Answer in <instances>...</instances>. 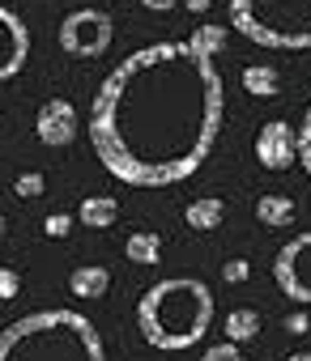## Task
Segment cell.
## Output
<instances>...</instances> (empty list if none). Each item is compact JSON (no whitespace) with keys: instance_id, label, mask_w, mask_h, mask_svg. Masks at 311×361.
Returning a JSON list of instances; mask_svg holds the SVG:
<instances>
[{"instance_id":"obj_18","label":"cell","mask_w":311,"mask_h":361,"mask_svg":"<svg viewBox=\"0 0 311 361\" xmlns=\"http://www.w3.org/2000/svg\"><path fill=\"white\" fill-rule=\"evenodd\" d=\"M298 166L311 178V106L303 111V123H298Z\"/></svg>"},{"instance_id":"obj_25","label":"cell","mask_w":311,"mask_h":361,"mask_svg":"<svg viewBox=\"0 0 311 361\" xmlns=\"http://www.w3.org/2000/svg\"><path fill=\"white\" fill-rule=\"evenodd\" d=\"M184 5H188L192 13H205V9H209V0H184Z\"/></svg>"},{"instance_id":"obj_22","label":"cell","mask_w":311,"mask_h":361,"mask_svg":"<svg viewBox=\"0 0 311 361\" xmlns=\"http://www.w3.org/2000/svg\"><path fill=\"white\" fill-rule=\"evenodd\" d=\"M222 276H226L230 285H239V281L252 276V264H247V259H226V264H222Z\"/></svg>"},{"instance_id":"obj_21","label":"cell","mask_w":311,"mask_h":361,"mask_svg":"<svg viewBox=\"0 0 311 361\" xmlns=\"http://www.w3.org/2000/svg\"><path fill=\"white\" fill-rule=\"evenodd\" d=\"M18 289H22V276H18L13 268H0V302L18 298Z\"/></svg>"},{"instance_id":"obj_8","label":"cell","mask_w":311,"mask_h":361,"mask_svg":"<svg viewBox=\"0 0 311 361\" xmlns=\"http://www.w3.org/2000/svg\"><path fill=\"white\" fill-rule=\"evenodd\" d=\"M35 136L52 149H64L77 140V111L69 98H47L35 115Z\"/></svg>"},{"instance_id":"obj_11","label":"cell","mask_w":311,"mask_h":361,"mask_svg":"<svg viewBox=\"0 0 311 361\" xmlns=\"http://www.w3.org/2000/svg\"><path fill=\"white\" fill-rule=\"evenodd\" d=\"M69 289H73V298H102L111 289V272L102 264H81V268H73Z\"/></svg>"},{"instance_id":"obj_4","label":"cell","mask_w":311,"mask_h":361,"mask_svg":"<svg viewBox=\"0 0 311 361\" xmlns=\"http://www.w3.org/2000/svg\"><path fill=\"white\" fill-rule=\"evenodd\" d=\"M230 26L273 51L311 47V0H230Z\"/></svg>"},{"instance_id":"obj_20","label":"cell","mask_w":311,"mask_h":361,"mask_svg":"<svg viewBox=\"0 0 311 361\" xmlns=\"http://www.w3.org/2000/svg\"><path fill=\"white\" fill-rule=\"evenodd\" d=\"M69 230H73V217H69V213H52V217L43 221V234H47V238H64Z\"/></svg>"},{"instance_id":"obj_15","label":"cell","mask_w":311,"mask_h":361,"mask_svg":"<svg viewBox=\"0 0 311 361\" xmlns=\"http://www.w3.org/2000/svg\"><path fill=\"white\" fill-rule=\"evenodd\" d=\"M243 90L252 98H277L281 94V73L273 64H252V68H243Z\"/></svg>"},{"instance_id":"obj_2","label":"cell","mask_w":311,"mask_h":361,"mask_svg":"<svg viewBox=\"0 0 311 361\" xmlns=\"http://www.w3.org/2000/svg\"><path fill=\"white\" fill-rule=\"evenodd\" d=\"M213 323V293L196 276H167L158 285H149L136 302V327L149 348H192L205 340Z\"/></svg>"},{"instance_id":"obj_1","label":"cell","mask_w":311,"mask_h":361,"mask_svg":"<svg viewBox=\"0 0 311 361\" xmlns=\"http://www.w3.org/2000/svg\"><path fill=\"white\" fill-rule=\"evenodd\" d=\"M226 26L149 43L119 60L94 94L90 145L119 183L171 188L201 170L222 128V73L213 56Z\"/></svg>"},{"instance_id":"obj_9","label":"cell","mask_w":311,"mask_h":361,"mask_svg":"<svg viewBox=\"0 0 311 361\" xmlns=\"http://www.w3.org/2000/svg\"><path fill=\"white\" fill-rule=\"evenodd\" d=\"M26 56H30V30L18 13L0 9V81H9L26 68Z\"/></svg>"},{"instance_id":"obj_5","label":"cell","mask_w":311,"mask_h":361,"mask_svg":"<svg viewBox=\"0 0 311 361\" xmlns=\"http://www.w3.org/2000/svg\"><path fill=\"white\" fill-rule=\"evenodd\" d=\"M111 18L102 9H73L60 22V47L77 60H98L111 47Z\"/></svg>"},{"instance_id":"obj_14","label":"cell","mask_w":311,"mask_h":361,"mask_svg":"<svg viewBox=\"0 0 311 361\" xmlns=\"http://www.w3.org/2000/svg\"><path fill=\"white\" fill-rule=\"evenodd\" d=\"M184 221L192 226V230H218L222 221H226V204L218 200V196H201V200H192L188 204V213H184Z\"/></svg>"},{"instance_id":"obj_19","label":"cell","mask_w":311,"mask_h":361,"mask_svg":"<svg viewBox=\"0 0 311 361\" xmlns=\"http://www.w3.org/2000/svg\"><path fill=\"white\" fill-rule=\"evenodd\" d=\"M201 361H243V353H239V344H230V340H222V344H213V348H205V357Z\"/></svg>"},{"instance_id":"obj_24","label":"cell","mask_w":311,"mask_h":361,"mask_svg":"<svg viewBox=\"0 0 311 361\" xmlns=\"http://www.w3.org/2000/svg\"><path fill=\"white\" fill-rule=\"evenodd\" d=\"M141 5L149 9V13H167V9H175L180 0H141Z\"/></svg>"},{"instance_id":"obj_12","label":"cell","mask_w":311,"mask_h":361,"mask_svg":"<svg viewBox=\"0 0 311 361\" xmlns=\"http://www.w3.org/2000/svg\"><path fill=\"white\" fill-rule=\"evenodd\" d=\"M124 255H128V264H158L163 259V238L153 234V230H132L128 234V243H124Z\"/></svg>"},{"instance_id":"obj_23","label":"cell","mask_w":311,"mask_h":361,"mask_svg":"<svg viewBox=\"0 0 311 361\" xmlns=\"http://www.w3.org/2000/svg\"><path fill=\"white\" fill-rule=\"evenodd\" d=\"M286 331H290V336H303V331H307V314H303V310L290 314V319H286Z\"/></svg>"},{"instance_id":"obj_13","label":"cell","mask_w":311,"mask_h":361,"mask_svg":"<svg viewBox=\"0 0 311 361\" xmlns=\"http://www.w3.org/2000/svg\"><path fill=\"white\" fill-rule=\"evenodd\" d=\"M294 200L290 196H260L256 200V221L260 226H269V230H286L290 221H294Z\"/></svg>"},{"instance_id":"obj_26","label":"cell","mask_w":311,"mask_h":361,"mask_svg":"<svg viewBox=\"0 0 311 361\" xmlns=\"http://www.w3.org/2000/svg\"><path fill=\"white\" fill-rule=\"evenodd\" d=\"M290 361H311V353H294V357H290Z\"/></svg>"},{"instance_id":"obj_17","label":"cell","mask_w":311,"mask_h":361,"mask_svg":"<svg viewBox=\"0 0 311 361\" xmlns=\"http://www.w3.org/2000/svg\"><path fill=\"white\" fill-rule=\"evenodd\" d=\"M43 192H47V178H43L39 170H26V174H18L13 196H22V200H35V196H43Z\"/></svg>"},{"instance_id":"obj_6","label":"cell","mask_w":311,"mask_h":361,"mask_svg":"<svg viewBox=\"0 0 311 361\" xmlns=\"http://www.w3.org/2000/svg\"><path fill=\"white\" fill-rule=\"evenodd\" d=\"M273 281L286 298H294L298 306H311V230L294 234L277 259H273Z\"/></svg>"},{"instance_id":"obj_10","label":"cell","mask_w":311,"mask_h":361,"mask_svg":"<svg viewBox=\"0 0 311 361\" xmlns=\"http://www.w3.org/2000/svg\"><path fill=\"white\" fill-rule=\"evenodd\" d=\"M115 217H119L115 196H86V200L77 204V221H81L86 230H111Z\"/></svg>"},{"instance_id":"obj_16","label":"cell","mask_w":311,"mask_h":361,"mask_svg":"<svg viewBox=\"0 0 311 361\" xmlns=\"http://www.w3.org/2000/svg\"><path fill=\"white\" fill-rule=\"evenodd\" d=\"M222 331H226V340H230V344H247V340H256V336H260V314H256L252 306H239V310H230V314H226Z\"/></svg>"},{"instance_id":"obj_27","label":"cell","mask_w":311,"mask_h":361,"mask_svg":"<svg viewBox=\"0 0 311 361\" xmlns=\"http://www.w3.org/2000/svg\"><path fill=\"white\" fill-rule=\"evenodd\" d=\"M0 243H5V217H0Z\"/></svg>"},{"instance_id":"obj_3","label":"cell","mask_w":311,"mask_h":361,"mask_svg":"<svg viewBox=\"0 0 311 361\" xmlns=\"http://www.w3.org/2000/svg\"><path fill=\"white\" fill-rule=\"evenodd\" d=\"M0 361H107V348L86 314L35 310L0 331Z\"/></svg>"},{"instance_id":"obj_7","label":"cell","mask_w":311,"mask_h":361,"mask_svg":"<svg viewBox=\"0 0 311 361\" xmlns=\"http://www.w3.org/2000/svg\"><path fill=\"white\" fill-rule=\"evenodd\" d=\"M256 161L264 170H286L298 161V128H290L286 119H269L256 132Z\"/></svg>"}]
</instances>
